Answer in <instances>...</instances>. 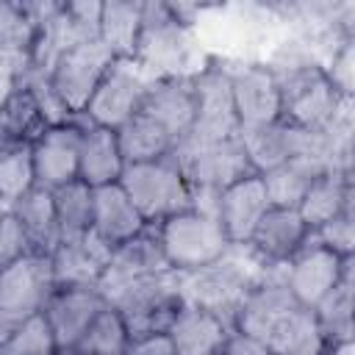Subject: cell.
Returning <instances> with one entry per match:
<instances>
[{
	"label": "cell",
	"mask_w": 355,
	"mask_h": 355,
	"mask_svg": "<svg viewBox=\"0 0 355 355\" xmlns=\"http://www.w3.org/2000/svg\"><path fill=\"white\" fill-rule=\"evenodd\" d=\"M141 3L130 0H111L103 3L100 11V42L116 61H133L141 39Z\"/></svg>",
	"instance_id": "cell-27"
},
{
	"label": "cell",
	"mask_w": 355,
	"mask_h": 355,
	"mask_svg": "<svg viewBox=\"0 0 355 355\" xmlns=\"http://www.w3.org/2000/svg\"><path fill=\"white\" fill-rule=\"evenodd\" d=\"M53 208L61 241L80 239L92 230V186H86L83 180L53 189Z\"/></svg>",
	"instance_id": "cell-32"
},
{
	"label": "cell",
	"mask_w": 355,
	"mask_h": 355,
	"mask_svg": "<svg viewBox=\"0 0 355 355\" xmlns=\"http://www.w3.org/2000/svg\"><path fill=\"white\" fill-rule=\"evenodd\" d=\"M227 72H230L239 130L280 119V86L266 64H239L236 69Z\"/></svg>",
	"instance_id": "cell-15"
},
{
	"label": "cell",
	"mask_w": 355,
	"mask_h": 355,
	"mask_svg": "<svg viewBox=\"0 0 355 355\" xmlns=\"http://www.w3.org/2000/svg\"><path fill=\"white\" fill-rule=\"evenodd\" d=\"M3 211H6V205H3V202H0V214H3Z\"/></svg>",
	"instance_id": "cell-43"
},
{
	"label": "cell",
	"mask_w": 355,
	"mask_h": 355,
	"mask_svg": "<svg viewBox=\"0 0 355 355\" xmlns=\"http://www.w3.org/2000/svg\"><path fill=\"white\" fill-rule=\"evenodd\" d=\"M108 305L122 316L130 338L166 333L178 311L183 308V300L178 291V272L144 277L128 286L125 291H119L116 297H111Z\"/></svg>",
	"instance_id": "cell-6"
},
{
	"label": "cell",
	"mask_w": 355,
	"mask_h": 355,
	"mask_svg": "<svg viewBox=\"0 0 355 355\" xmlns=\"http://www.w3.org/2000/svg\"><path fill=\"white\" fill-rule=\"evenodd\" d=\"M219 355H272V352H269V347H266L263 341H258V338H252V336H247V333L233 330V333L225 338Z\"/></svg>",
	"instance_id": "cell-40"
},
{
	"label": "cell",
	"mask_w": 355,
	"mask_h": 355,
	"mask_svg": "<svg viewBox=\"0 0 355 355\" xmlns=\"http://www.w3.org/2000/svg\"><path fill=\"white\" fill-rule=\"evenodd\" d=\"M55 352H58L55 338L42 313L31 316L0 341V355H55Z\"/></svg>",
	"instance_id": "cell-37"
},
{
	"label": "cell",
	"mask_w": 355,
	"mask_h": 355,
	"mask_svg": "<svg viewBox=\"0 0 355 355\" xmlns=\"http://www.w3.org/2000/svg\"><path fill=\"white\" fill-rule=\"evenodd\" d=\"M139 111L153 116L180 144L191 133V125H194V86H191V75H175V78H155V80H150Z\"/></svg>",
	"instance_id": "cell-20"
},
{
	"label": "cell",
	"mask_w": 355,
	"mask_h": 355,
	"mask_svg": "<svg viewBox=\"0 0 355 355\" xmlns=\"http://www.w3.org/2000/svg\"><path fill=\"white\" fill-rule=\"evenodd\" d=\"M122 355H175L169 336L158 333V336H141V338H130Z\"/></svg>",
	"instance_id": "cell-41"
},
{
	"label": "cell",
	"mask_w": 355,
	"mask_h": 355,
	"mask_svg": "<svg viewBox=\"0 0 355 355\" xmlns=\"http://www.w3.org/2000/svg\"><path fill=\"white\" fill-rule=\"evenodd\" d=\"M164 258L172 272H194L219 261L233 244L211 211L186 208L155 225Z\"/></svg>",
	"instance_id": "cell-3"
},
{
	"label": "cell",
	"mask_w": 355,
	"mask_h": 355,
	"mask_svg": "<svg viewBox=\"0 0 355 355\" xmlns=\"http://www.w3.org/2000/svg\"><path fill=\"white\" fill-rule=\"evenodd\" d=\"M355 214L352 211H344L338 216H333L330 222H324L322 227L313 230L316 241L322 247H327L330 252L341 255V258H349L355 255Z\"/></svg>",
	"instance_id": "cell-38"
},
{
	"label": "cell",
	"mask_w": 355,
	"mask_h": 355,
	"mask_svg": "<svg viewBox=\"0 0 355 355\" xmlns=\"http://www.w3.org/2000/svg\"><path fill=\"white\" fill-rule=\"evenodd\" d=\"M44 130L47 122L22 83L0 94V144H33Z\"/></svg>",
	"instance_id": "cell-29"
},
{
	"label": "cell",
	"mask_w": 355,
	"mask_h": 355,
	"mask_svg": "<svg viewBox=\"0 0 355 355\" xmlns=\"http://www.w3.org/2000/svg\"><path fill=\"white\" fill-rule=\"evenodd\" d=\"M263 263L247 247H230L219 261L178 275V291L183 305L211 311L233 324V316L250 288L261 280Z\"/></svg>",
	"instance_id": "cell-1"
},
{
	"label": "cell",
	"mask_w": 355,
	"mask_h": 355,
	"mask_svg": "<svg viewBox=\"0 0 355 355\" xmlns=\"http://www.w3.org/2000/svg\"><path fill=\"white\" fill-rule=\"evenodd\" d=\"M141 39L136 50L139 69L155 78H175V75H194V44L189 33V22H183L169 3H141Z\"/></svg>",
	"instance_id": "cell-2"
},
{
	"label": "cell",
	"mask_w": 355,
	"mask_h": 355,
	"mask_svg": "<svg viewBox=\"0 0 355 355\" xmlns=\"http://www.w3.org/2000/svg\"><path fill=\"white\" fill-rule=\"evenodd\" d=\"M144 227L147 222L119 183L92 189V233L103 239L111 250L139 236Z\"/></svg>",
	"instance_id": "cell-22"
},
{
	"label": "cell",
	"mask_w": 355,
	"mask_h": 355,
	"mask_svg": "<svg viewBox=\"0 0 355 355\" xmlns=\"http://www.w3.org/2000/svg\"><path fill=\"white\" fill-rule=\"evenodd\" d=\"M194 86V125L191 139L216 141L239 136V116L233 105L230 72L222 64H205L191 75Z\"/></svg>",
	"instance_id": "cell-9"
},
{
	"label": "cell",
	"mask_w": 355,
	"mask_h": 355,
	"mask_svg": "<svg viewBox=\"0 0 355 355\" xmlns=\"http://www.w3.org/2000/svg\"><path fill=\"white\" fill-rule=\"evenodd\" d=\"M108 302L97 288L86 286H72V288H53L50 300L44 302V322L55 338L58 352H72L86 327L94 322V316L105 308Z\"/></svg>",
	"instance_id": "cell-14"
},
{
	"label": "cell",
	"mask_w": 355,
	"mask_h": 355,
	"mask_svg": "<svg viewBox=\"0 0 355 355\" xmlns=\"http://www.w3.org/2000/svg\"><path fill=\"white\" fill-rule=\"evenodd\" d=\"M55 283L47 255L28 252L0 272V341L44 311Z\"/></svg>",
	"instance_id": "cell-7"
},
{
	"label": "cell",
	"mask_w": 355,
	"mask_h": 355,
	"mask_svg": "<svg viewBox=\"0 0 355 355\" xmlns=\"http://www.w3.org/2000/svg\"><path fill=\"white\" fill-rule=\"evenodd\" d=\"M164 272H172V269L164 258L155 225H147L139 236H133L125 244L111 250V258H108V266L97 283V291L108 302L111 297H116L128 286H133L144 277H153V275H164Z\"/></svg>",
	"instance_id": "cell-12"
},
{
	"label": "cell",
	"mask_w": 355,
	"mask_h": 355,
	"mask_svg": "<svg viewBox=\"0 0 355 355\" xmlns=\"http://www.w3.org/2000/svg\"><path fill=\"white\" fill-rule=\"evenodd\" d=\"M33 175L36 186L42 189H58L72 180H78V155H80V122L53 125L47 128L33 144Z\"/></svg>",
	"instance_id": "cell-17"
},
{
	"label": "cell",
	"mask_w": 355,
	"mask_h": 355,
	"mask_svg": "<svg viewBox=\"0 0 355 355\" xmlns=\"http://www.w3.org/2000/svg\"><path fill=\"white\" fill-rule=\"evenodd\" d=\"M147 86H150V78L139 69L136 61H114L105 78L100 80L97 92L92 94L80 122L119 130L141 108Z\"/></svg>",
	"instance_id": "cell-10"
},
{
	"label": "cell",
	"mask_w": 355,
	"mask_h": 355,
	"mask_svg": "<svg viewBox=\"0 0 355 355\" xmlns=\"http://www.w3.org/2000/svg\"><path fill=\"white\" fill-rule=\"evenodd\" d=\"M352 263L344 269L341 280L333 286V291L313 308V316L327 338V344H336V341H355L352 338V286H355V277H352Z\"/></svg>",
	"instance_id": "cell-31"
},
{
	"label": "cell",
	"mask_w": 355,
	"mask_h": 355,
	"mask_svg": "<svg viewBox=\"0 0 355 355\" xmlns=\"http://www.w3.org/2000/svg\"><path fill=\"white\" fill-rule=\"evenodd\" d=\"M349 263H352V255L341 258V255L330 252L311 233L308 241L300 247V252L286 263V272H283L286 288L291 291L297 305L313 311L333 291V286L341 280V275Z\"/></svg>",
	"instance_id": "cell-11"
},
{
	"label": "cell",
	"mask_w": 355,
	"mask_h": 355,
	"mask_svg": "<svg viewBox=\"0 0 355 355\" xmlns=\"http://www.w3.org/2000/svg\"><path fill=\"white\" fill-rule=\"evenodd\" d=\"M17 222L22 225L31 252L36 255H47L58 247V222H55V208H53V191L33 186L28 194H22L11 208H8Z\"/></svg>",
	"instance_id": "cell-26"
},
{
	"label": "cell",
	"mask_w": 355,
	"mask_h": 355,
	"mask_svg": "<svg viewBox=\"0 0 355 355\" xmlns=\"http://www.w3.org/2000/svg\"><path fill=\"white\" fill-rule=\"evenodd\" d=\"M31 252V244H28V236L22 230V225L17 222V216L6 208L0 214V272L6 266H11L14 261H19L22 255Z\"/></svg>",
	"instance_id": "cell-39"
},
{
	"label": "cell",
	"mask_w": 355,
	"mask_h": 355,
	"mask_svg": "<svg viewBox=\"0 0 355 355\" xmlns=\"http://www.w3.org/2000/svg\"><path fill=\"white\" fill-rule=\"evenodd\" d=\"M283 272H286V263L263 269L261 280L241 300V305L233 316V330L247 333V336L266 344V338L275 333V327L297 308V300L286 288Z\"/></svg>",
	"instance_id": "cell-13"
},
{
	"label": "cell",
	"mask_w": 355,
	"mask_h": 355,
	"mask_svg": "<svg viewBox=\"0 0 355 355\" xmlns=\"http://www.w3.org/2000/svg\"><path fill=\"white\" fill-rule=\"evenodd\" d=\"M128 341L130 336H128L122 316L111 305H105L94 316V322L86 327V333L80 336V341L75 344L69 355H122Z\"/></svg>",
	"instance_id": "cell-34"
},
{
	"label": "cell",
	"mask_w": 355,
	"mask_h": 355,
	"mask_svg": "<svg viewBox=\"0 0 355 355\" xmlns=\"http://www.w3.org/2000/svg\"><path fill=\"white\" fill-rule=\"evenodd\" d=\"M352 197H355L352 172H324L311 180L308 191L302 194V200L297 205V214L313 233L333 216L352 211Z\"/></svg>",
	"instance_id": "cell-25"
},
{
	"label": "cell",
	"mask_w": 355,
	"mask_h": 355,
	"mask_svg": "<svg viewBox=\"0 0 355 355\" xmlns=\"http://www.w3.org/2000/svg\"><path fill=\"white\" fill-rule=\"evenodd\" d=\"M272 355H322L327 349V338L311 308L297 305L266 338Z\"/></svg>",
	"instance_id": "cell-30"
},
{
	"label": "cell",
	"mask_w": 355,
	"mask_h": 355,
	"mask_svg": "<svg viewBox=\"0 0 355 355\" xmlns=\"http://www.w3.org/2000/svg\"><path fill=\"white\" fill-rule=\"evenodd\" d=\"M116 58L108 53V47L100 42V39H92V42H80L69 50H64L50 72H47V80L53 86V92L58 94V100L67 105V111L80 119L92 94L97 92L100 80L105 78V72L111 69Z\"/></svg>",
	"instance_id": "cell-8"
},
{
	"label": "cell",
	"mask_w": 355,
	"mask_h": 355,
	"mask_svg": "<svg viewBox=\"0 0 355 355\" xmlns=\"http://www.w3.org/2000/svg\"><path fill=\"white\" fill-rule=\"evenodd\" d=\"M36 186L31 144H0V202L11 208Z\"/></svg>",
	"instance_id": "cell-35"
},
{
	"label": "cell",
	"mask_w": 355,
	"mask_h": 355,
	"mask_svg": "<svg viewBox=\"0 0 355 355\" xmlns=\"http://www.w3.org/2000/svg\"><path fill=\"white\" fill-rule=\"evenodd\" d=\"M230 333L233 324L227 319L191 305H183L166 330L175 355H219Z\"/></svg>",
	"instance_id": "cell-23"
},
{
	"label": "cell",
	"mask_w": 355,
	"mask_h": 355,
	"mask_svg": "<svg viewBox=\"0 0 355 355\" xmlns=\"http://www.w3.org/2000/svg\"><path fill=\"white\" fill-rule=\"evenodd\" d=\"M313 178H319V175L305 169L300 161H286L261 175L272 208H297Z\"/></svg>",
	"instance_id": "cell-36"
},
{
	"label": "cell",
	"mask_w": 355,
	"mask_h": 355,
	"mask_svg": "<svg viewBox=\"0 0 355 355\" xmlns=\"http://www.w3.org/2000/svg\"><path fill=\"white\" fill-rule=\"evenodd\" d=\"M269 197L263 189L261 175H247L236 183H230L227 189H222L216 194V205H214V216L219 219L227 241L233 247H244L255 230V225L261 222V216L269 211Z\"/></svg>",
	"instance_id": "cell-16"
},
{
	"label": "cell",
	"mask_w": 355,
	"mask_h": 355,
	"mask_svg": "<svg viewBox=\"0 0 355 355\" xmlns=\"http://www.w3.org/2000/svg\"><path fill=\"white\" fill-rule=\"evenodd\" d=\"M119 186L125 189V194L147 225H158L166 216L194 205V191L172 158L128 164L122 169Z\"/></svg>",
	"instance_id": "cell-4"
},
{
	"label": "cell",
	"mask_w": 355,
	"mask_h": 355,
	"mask_svg": "<svg viewBox=\"0 0 355 355\" xmlns=\"http://www.w3.org/2000/svg\"><path fill=\"white\" fill-rule=\"evenodd\" d=\"M311 230L297 214V208H269L255 225L250 241L244 244L263 266L288 263L300 247L308 241Z\"/></svg>",
	"instance_id": "cell-18"
},
{
	"label": "cell",
	"mask_w": 355,
	"mask_h": 355,
	"mask_svg": "<svg viewBox=\"0 0 355 355\" xmlns=\"http://www.w3.org/2000/svg\"><path fill=\"white\" fill-rule=\"evenodd\" d=\"M80 122V119H78ZM125 158L119 153L116 130L80 122V155H78V180L92 189L119 183Z\"/></svg>",
	"instance_id": "cell-24"
},
{
	"label": "cell",
	"mask_w": 355,
	"mask_h": 355,
	"mask_svg": "<svg viewBox=\"0 0 355 355\" xmlns=\"http://www.w3.org/2000/svg\"><path fill=\"white\" fill-rule=\"evenodd\" d=\"M322 355H355V341H336L327 344V349Z\"/></svg>",
	"instance_id": "cell-42"
},
{
	"label": "cell",
	"mask_w": 355,
	"mask_h": 355,
	"mask_svg": "<svg viewBox=\"0 0 355 355\" xmlns=\"http://www.w3.org/2000/svg\"><path fill=\"white\" fill-rule=\"evenodd\" d=\"M55 355H69V352H55Z\"/></svg>",
	"instance_id": "cell-44"
},
{
	"label": "cell",
	"mask_w": 355,
	"mask_h": 355,
	"mask_svg": "<svg viewBox=\"0 0 355 355\" xmlns=\"http://www.w3.org/2000/svg\"><path fill=\"white\" fill-rule=\"evenodd\" d=\"M305 128H297L286 119H275L269 125L241 128L239 141L244 147V155L255 175H263L286 161H294L305 141Z\"/></svg>",
	"instance_id": "cell-21"
},
{
	"label": "cell",
	"mask_w": 355,
	"mask_h": 355,
	"mask_svg": "<svg viewBox=\"0 0 355 355\" xmlns=\"http://www.w3.org/2000/svg\"><path fill=\"white\" fill-rule=\"evenodd\" d=\"M116 141H119V153L128 164H144V161H158V158H169L172 150L178 147V141L147 114L136 111L119 130H116Z\"/></svg>",
	"instance_id": "cell-28"
},
{
	"label": "cell",
	"mask_w": 355,
	"mask_h": 355,
	"mask_svg": "<svg viewBox=\"0 0 355 355\" xmlns=\"http://www.w3.org/2000/svg\"><path fill=\"white\" fill-rule=\"evenodd\" d=\"M108 258H111V247L103 239H97L92 230L80 239L58 241V247L50 252L55 288H72V286L97 288L108 266Z\"/></svg>",
	"instance_id": "cell-19"
},
{
	"label": "cell",
	"mask_w": 355,
	"mask_h": 355,
	"mask_svg": "<svg viewBox=\"0 0 355 355\" xmlns=\"http://www.w3.org/2000/svg\"><path fill=\"white\" fill-rule=\"evenodd\" d=\"M36 31L39 22L31 3L0 0V55H31Z\"/></svg>",
	"instance_id": "cell-33"
},
{
	"label": "cell",
	"mask_w": 355,
	"mask_h": 355,
	"mask_svg": "<svg viewBox=\"0 0 355 355\" xmlns=\"http://www.w3.org/2000/svg\"><path fill=\"white\" fill-rule=\"evenodd\" d=\"M194 194H219L230 183L252 175L239 136L200 141L186 136L169 155Z\"/></svg>",
	"instance_id": "cell-5"
}]
</instances>
